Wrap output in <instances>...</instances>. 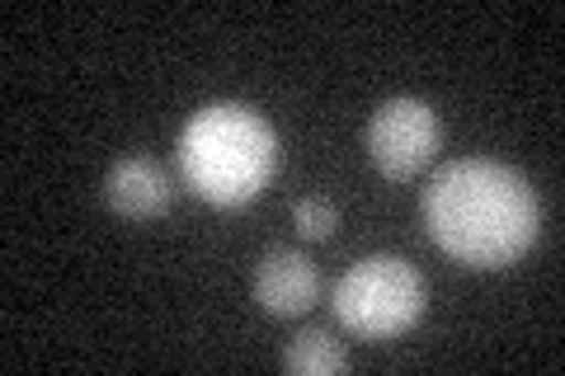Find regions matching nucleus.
<instances>
[{"instance_id":"423d86ee","label":"nucleus","mask_w":565,"mask_h":376,"mask_svg":"<svg viewBox=\"0 0 565 376\" xmlns=\"http://www.w3.org/2000/svg\"><path fill=\"white\" fill-rule=\"evenodd\" d=\"M321 297V273L302 249H269L255 268V301L269 315H307Z\"/></svg>"},{"instance_id":"7ed1b4c3","label":"nucleus","mask_w":565,"mask_h":376,"mask_svg":"<svg viewBox=\"0 0 565 376\" xmlns=\"http://www.w3.org/2000/svg\"><path fill=\"white\" fill-rule=\"evenodd\" d=\"M340 325L359 339H392L405 334L424 311V282L396 255H367L334 282L330 297Z\"/></svg>"},{"instance_id":"20e7f679","label":"nucleus","mask_w":565,"mask_h":376,"mask_svg":"<svg viewBox=\"0 0 565 376\" xmlns=\"http://www.w3.org/2000/svg\"><path fill=\"white\" fill-rule=\"evenodd\" d=\"M438 141H444V122H438L434 104L411 95L386 99L367 122V155L392 184H411L438 155Z\"/></svg>"},{"instance_id":"f03ea898","label":"nucleus","mask_w":565,"mask_h":376,"mask_svg":"<svg viewBox=\"0 0 565 376\" xmlns=\"http://www.w3.org/2000/svg\"><path fill=\"white\" fill-rule=\"evenodd\" d=\"M278 170V132L250 104H207L180 132V174L212 207H241Z\"/></svg>"},{"instance_id":"f257e3e1","label":"nucleus","mask_w":565,"mask_h":376,"mask_svg":"<svg viewBox=\"0 0 565 376\" xmlns=\"http://www.w3.org/2000/svg\"><path fill=\"white\" fill-rule=\"evenodd\" d=\"M537 193L500 160H448L424 189L434 245L467 268H509L537 240Z\"/></svg>"},{"instance_id":"0eeeda50","label":"nucleus","mask_w":565,"mask_h":376,"mask_svg":"<svg viewBox=\"0 0 565 376\" xmlns=\"http://www.w3.org/2000/svg\"><path fill=\"white\" fill-rule=\"evenodd\" d=\"M344 367V344L326 330H307L282 348V372L292 376H334Z\"/></svg>"},{"instance_id":"6e6552de","label":"nucleus","mask_w":565,"mask_h":376,"mask_svg":"<svg viewBox=\"0 0 565 376\" xmlns=\"http://www.w3.org/2000/svg\"><path fill=\"white\" fill-rule=\"evenodd\" d=\"M292 226H297V236H302V240H330L334 226H340V212H334L330 198L311 193V198L292 203Z\"/></svg>"},{"instance_id":"39448f33","label":"nucleus","mask_w":565,"mask_h":376,"mask_svg":"<svg viewBox=\"0 0 565 376\" xmlns=\"http://www.w3.org/2000/svg\"><path fill=\"white\" fill-rule=\"evenodd\" d=\"M104 203L122 222H156L166 217L174 203L170 174L147 155H122L114 160V170L104 174Z\"/></svg>"}]
</instances>
